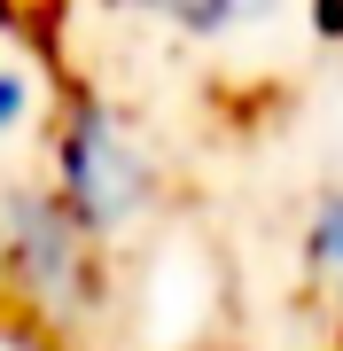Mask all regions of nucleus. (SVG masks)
<instances>
[{
  "mask_svg": "<svg viewBox=\"0 0 343 351\" xmlns=\"http://www.w3.org/2000/svg\"><path fill=\"white\" fill-rule=\"evenodd\" d=\"M47 156H55V203L71 211V226L94 250H117L164 203V156H156L149 125H140L125 101L94 94V86L55 101Z\"/></svg>",
  "mask_w": 343,
  "mask_h": 351,
  "instance_id": "obj_1",
  "label": "nucleus"
},
{
  "mask_svg": "<svg viewBox=\"0 0 343 351\" xmlns=\"http://www.w3.org/2000/svg\"><path fill=\"white\" fill-rule=\"evenodd\" d=\"M0 281L39 320H78L102 297V250L71 226L55 188H16L0 203Z\"/></svg>",
  "mask_w": 343,
  "mask_h": 351,
  "instance_id": "obj_2",
  "label": "nucleus"
},
{
  "mask_svg": "<svg viewBox=\"0 0 343 351\" xmlns=\"http://www.w3.org/2000/svg\"><path fill=\"white\" fill-rule=\"evenodd\" d=\"M305 274L320 281V297H328L335 320H343V188H328L305 211Z\"/></svg>",
  "mask_w": 343,
  "mask_h": 351,
  "instance_id": "obj_3",
  "label": "nucleus"
},
{
  "mask_svg": "<svg viewBox=\"0 0 343 351\" xmlns=\"http://www.w3.org/2000/svg\"><path fill=\"white\" fill-rule=\"evenodd\" d=\"M39 117H47V86H39L31 55L0 47V149H8V141H24Z\"/></svg>",
  "mask_w": 343,
  "mask_h": 351,
  "instance_id": "obj_4",
  "label": "nucleus"
}]
</instances>
